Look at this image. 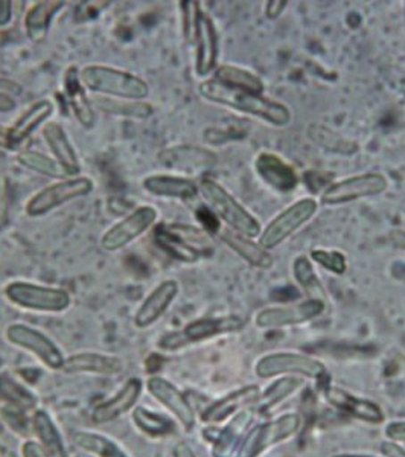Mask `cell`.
I'll list each match as a JSON object with an SVG mask.
<instances>
[{
	"instance_id": "obj_31",
	"label": "cell",
	"mask_w": 405,
	"mask_h": 457,
	"mask_svg": "<svg viewBox=\"0 0 405 457\" xmlns=\"http://www.w3.org/2000/svg\"><path fill=\"white\" fill-rule=\"evenodd\" d=\"M307 135L316 145L329 151V153H334V154L353 156L360 150L357 142L344 137L343 135H340L338 131L329 129L326 125L311 124L308 127Z\"/></svg>"
},
{
	"instance_id": "obj_51",
	"label": "cell",
	"mask_w": 405,
	"mask_h": 457,
	"mask_svg": "<svg viewBox=\"0 0 405 457\" xmlns=\"http://www.w3.org/2000/svg\"><path fill=\"white\" fill-rule=\"evenodd\" d=\"M172 457H197L195 452L186 442H178L174 450H172Z\"/></svg>"
},
{
	"instance_id": "obj_54",
	"label": "cell",
	"mask_w": 405,
	"mask_h": 457,
	"mask_svg": "<svg viewBox=\"0 0 405 457\" xmlns=\"http://www.w3.org/2000/svg\"><path fill=\"white\" fill-rule=\"evenodd\" d=\"M0 148L8 150V127L0 124Z\"/></svg>"
},
{
	"instance_id": "obj_34",
	"label": "cell",
	"mask_w": 405,
	"mask_h": 457,
	"mask_svg": "<svg viewBox=\"0 0 405 457\" xmlns=\"http://www.w3.org/2000/svg\"><path fill=\"white\" fill-rule=\"evenodd\" d=\"M94 103L104 113L115 114V116H122V118H133V120H146L154 112L153 105L145 101L107 98V96L96 95Z\"/></svg>"
},
{
	"instance_id": "obj_8",
	"label": "cell",
	"mask_w": 405,
	"mask_h": 457,
	"mask_svg": "<svg viewBox=\"0 0 405 457\" xmlns=\"http://www.w3.org/2000/svg\"><path fill=\"white\" fill-rule=\"evenodd\" d=\"M256 375L260 378L273 377H303L318 379L326 374V368L320 360L299 353H271L256 363Z\"/></svg>"
},
{
	"instance_id": "obj_1",
	"label": "cell",
	"mask_w": 405,
	"mask_h": 457,
	"mask_svg": "<svg viewBox=\"0 0 405 457\" xmlns=\"http://www.w3.org/2000/svg\"><path fill=\"white\" fill-rule=\"evenodd\" d=\"M198 92L202 98L208 99L211 103L226 105L241 113L255 116L276 127H285L291 122V110L279 101L267 98L264 95L250 94L238 88L227 87L213 79L202 81L198 86Z\"/></svg>"
},
{
	"instance_id": "obj_4",
	"label": "cell",
	"mask_w": 405,
	"mask_h": 457,
	"mask_svg": "<svg viewBox=\"0 0 405 457\" xmlns=\"http://www.w3.org/2000/svg\"><path fill=\"white\" fill-rule=\"evenodd\" d=\"M244 328V320L238 316L204 317L187 323L174 333L165 334L159 340L157 346L161 351L174 353L186 348L189 345L206 342L223 334L238 333Z\"/></svg>"
},
{
	"instance_id": "obj_39",
	"label": "cell",
	"mask_w": 405,
	"mask_h": 457,
	"mask_svg": "<svg viewBox=\"0 0 405 457\" xmlns=\"http://www.w3.org/2000/svg\"><path fill=\"white\" fill-rule=\"evenodd\" d=\"M302 386V379L299 377H284V378L276 381L275 385L267 389L264 395L260 394V400L256 401L258 411L260 413L273 411L276 405L281 404L288 396L293 395Z\"/></svg>"
},
{
	"instance_id": "obj_30",
	"label": "cell",
	"mask_w": 405,
	"mask_h": 457,
	"mask_svg": "<svg viewBox=\"0 0 405 457\" xmlns=\"http://www.w3.org/2000/svg\"><path fill=\"white\" fill-rule=\"evenodd\" d=\"M32 431L47 457H69L68 448L62 442L58 427L45 411H36L32 415Z\"/></svg>"
},
{
	"instance_id": "obj_17",
	"label": "cell",
	"mask_w": 405,
	"mask_h": 457,
	"mask_svg": "<svg viewBox=\"0 0 405 457\" xmlns=\"http://www.w3.org/2000/svg\"><path fill=\"white\" fill-rule=\"evenodd\" d=\"M180 293V286L174 279H167L151 291L150 295L142 302L135 314V325L139 329H146L159 322L165 312L171 308Z\"/></svg>"
},
{
	"instance_id": "obj_3",
	"label": "cell",
	"mask_w": 405,
	"mask_h": 457,
	"mask_svg": "<svg viewBox=\"0 0 405 457\" xmlns=\"http://www.w3.org/2000/svg\"><path fill=\"white\" fill-rule=\"evenodd\" d=\"M198 191L208 202L209 208L212 209L217 219L227 224V228L244 235L247 238L260 237V221L223 185H219L212 179H202L198 185Z\"/></svg>"
},
{
	"instance_id": "obj_33",
	"label": "cell",
	"mask_w": 405,
	"mask_h": 457,
	"mask_svg": "<svg viewBox=\"0 0 405 457\" xmlns=\"http://www.w3.org/2000/svg\"><path fill=\"white\" fill-rule=\"evenodd\" d=\"M213 79H217L219 83L224 84L227 87L238 88V90H244L250 94L264 95L265 86L262 79L255 73L238 68V66H232V64L219 66L213 72Z\"/></svg>"
},
{
	"instance_id": "obj_20",
	"label": "cell",
	"mask_w": 405,
	"mask_h": 457,
	"mask_svg": "<svg viewBox=\"0 0 405 457\" xmlns=\"http://www.w3.org/2000/svg\"><path fill=\"white\" fill-rule=\"evenodd\" d=\"M64 374H90L99 377H116L124 370L120 357L101 353H79L69 355L62 364Z\"/></svg>"
},
{
	"instance_id": "obj_49",
	"label": "cell",
	"mask_w": 405,
	"mask_h": 457,
	"mask_svg": "<svg viewBox=\"0 0 405 457\" xmlns=\"http://www.w3.org/2000/svg\"><path fill=\"white\" fill-rule=\"evenodd\" d=\"M381 453L384 457H405V448L401 447L395 442L385 441L381 445Z\"/></svg>"
},
{
	"instance_id": "obj_18",
	"label": "cell",
	"mask_w": 405,
	"mask_h": 457,
	"mask_svg": "<svg viewBox=\"0 0 405 457\" xmlns=\"http://www.w3.org/2000/svg\"><path fill=\"white\" fill-rule=\"evenodd\" d=\"M144 392V383L139 378L127 379L122 389L118 390L113 398L96 405L92 413L95 424H109L120 420V416L135 411L136 405L141 400Z\"/></svg>"
},
{
	"instance_id": "obj_19",
	"label": "cell",
	"mask_w": 405,
	"mask_h": 457,
	"mask_svg": "<svg viewBox=\"0 0 405 457\" xmlns=\"http://www.w3.org/2000/svg\"><path fill=\"white\" fill-rule=\"evenodd\" d=\"M325 400L337 411L357 418L360 421L369 424H381L384 421V411L374 401L360 398L335 386H327L325 389Z\"/></svg>"
},
{
	"instance_id": "obj_56",
	"label": "cell",
	"mask_w": 405,
	"mask_h": 457,
	"mask_svg": "<svg viewBox=\"0 0 405 457\" xmlns=\"http://www.w3.org/2000/svg\"><path fill=\"white\" fill-rule=\"evenodd\" d=\"M2 368H4V359L0 357V370H2Z\"/></svg>"
},
{
	"instance_id": "obj_43",
	"label": "cell",
	"mask_w": 405,
	"mask_h": 457,
	"mask_svg": "<svg viewBox=\"0 0 405 457\" xmlns=\"http://www.w3.org/2000/svg\"><path fill=\"white\" fill-rule=\"evenodd\" d=\"M180 10H182L183 36L187 43H194L195 38V29H197L198 16H200V2H180Z\"/></svg>"
},
{
	"instance_id": "obj_44",
	"label": "cell",
	"mask_w": 405,
	"mask_h": 457,
	"mask_svg": "<svg viewBox=\"0 0 405 457\" xmlns=\"http://www.w3.org/2000/svg\"><path fill=\"white\" fill-rule=\"evenodd\" d=\"M109 5L110 2H83V4H79V10H77V19L79 21L96 19L99 12Z\"/></svg>"
},
{
	"instance_id": "obj_9",
	"label": "cell",
	"mask_w": 405,
	"mask_h": 457,
	"mask_svg": "<svg viewBox=\"0 0 405 457\" xmlns=\"http://www.w3.org/2000/svg\"><path fill=\"white\" fill-rule=\"evenodd\" d=\"M5 336L11 345L34 355L47 370H62L66 355L58 348L57 343L42 331L23 323H14L6 328Z\"/></svg>"
},
{
	"instance_id": "obj_21",
	"label": "cell",
	"mask_w": 405,
	"mask_h": 457,
	"mask_svg": "<svg viewBox=\"0 0 405 457\" xmlns=\"http://www.w3.org/2000/svg\"><path fill=\"white\" fill-rule=\"evenodd\" d=\"M260 389L258 386L250 385L241 389L230 392L229 395L223 396L221 400L215 401L202 411V420L206 424H219L226 421L230 416L236 415L250 405L256 404L260 400Z\"/></svg>"
},
{
	"instance_id": "obj_48",
	"label": "cell",
	"mask_w": 405,
	"mask_h": 457,
	"mask_svg": "<svg viewBox=\"0 0 405 457\" xmlns=\"http://www.w3.org/2000/svg\"><path fill=\"white\" fill-rule=\"evenodd\" d=\"M21 457H47V454L43 452L38 442L28 439L21 445Z\"/></svg>"
},
{
	"instance_id": "obj_32",
	"label": "cell",
	"mask_w": 405,
	"mask_h": 457,
	"mask_svg": "<svg viewBox=\"0 0 405 457\" xmlns=\"http://www.w3.org/2000/svg\"><path fill=\"white\" fill-rule=\"evenodd\" d=\"M72 441L79 450L95 457H128L118 442L95 431H73Z\"/></svg>"
},
{
	"instance_id": "obj_11",
	"label": "cell",
	"mask_w": 405,
	"mask_h": 457,
	"mask_svg": "<svg viewBox=\"0 0 405 457\" xmlns=\"http://www.w3.org/2000/svg\"><path fill=\"white\" fill-rule=\"evenodd\" d=\"M389 180L381 172H364L348 177L340 182L331 183L322 194L323 204L338 206L346 203L359 202L361 198L376 197L385 193Z\"/></svg>"
},
{
	"instance_id": "obj_7",
	"label": "cell",
	"mask_w": 405,
	"mask_h": 457,
	"mask_svg": "<svg viewBox=\"0 0 405 457\" xmlns=\"http://www.w3.org/2000/svg\"><path fill=\"white\" fill-rule=\"evenodd\" d=\"M94 191V182L88 177H70L43 187L27 203L28 215L32 219L45 217L66 203L86 197Z\"/></svg>"
},
{
	"instance_id": "obj_22",
	"label": "cell",
	"mask_w": 405,
	"mask_h": 457,
	"mask_svg": "<svg viewBox=\"0 0 405 457\" xmlns=\"http://www.w3.org/2000/svg\"><path fill=\"white\" fill-rule=\"evenodd\" d=\"M42 135L53 153L54 159L58 162L64 174L68 177H79L81 163L62 125L58 122H47L43 125Z\"/></svg>"
},
{
	"instance_id": "obj_6",
	"label": "cell",
	"mask_w": 405,
	"mask_h": 457,
	"mask_svg": "<svg viewBox=\"0 0 405 457\" xmlns=\"http://www.w3.org/2000/svg\"><path fill=\"white\" fill-rule=\"evenodd\" d=\"M301 427V416L297 413H285L273 421L256 426L247 433L243 445L239 448L238 457H260L277 444L296 436Z\"/></svg>"
},
{
	"instance_id": "obj_5",
	"label": "cell",
	"mask_w": 405,
	"mask_h": 457,
	"mask_svg": "<svg viewBox=\"0 0 405 457\" xmlns=\"http://www.w3.org/2000/svg\"><path fill=\"white\" fill-rule=\"evenodd\" d=\"M4 295L12 305L29 312L57 314L66 312L72 305V297L68 291L34 282H10L4 288Z\"/></svg>"
},
{
	"instance_id": "obj_41",
	"label": "cell",
	"mask_w": 405,
	"mask_h": 457,
	"mask_svg": "<svg viewBox=\"0 0 405 457\" xmlns=\"http://www.w3.org/2000/svg\"><path fill=\"white\" fill-rule=\"evenodd\" d=\"M311 260L334 275L342 276L348 270V260L338 250L314 249L311 252Z\"/></svg>"
},
{
	"instance_id": "obj_42",
	"label": "cell",
	"mask_w": 405,
	"mask_h": 457,
	"mask_svg": "<svg viewBox=\"0 0 405 457\" xmlns=\"http://www.w3.org/2000/svg\"><path fill=\"white\" fill-rule=\"evenodd\" d=\"M2 420L5 421L6 426L10 427L11 430L16 431L17 435H29L32 430V420L28 421L25 411H21L19 407H12V405H5L2 411H0Z\"/></svg>"
},
{
	"instance_id": "obj_2",
	"label": "cell",
	"mask_w": 405,
	"mask_h": 457,
	"mask_svg": "<svg viewBox=\"0 0 405 457\" xmlns=\"http://www.w3.org/2000/svg\"><path fill=\"white\" fill-rule=\"evenodd\" d=\"M81 83L92 94L107 98L145 101L150 86L135 73L104 64H88L79 71Z\"/></svg>"
},
{
	"instance_id": "obj_13",
	"label": "cell",
	"mask_w": 405,
	"mask_h": 457,
	"mask_svg": "<svg viewBox=\"0 0 405 457\" xmlns=\"http://www.w3.org/2000/svg\"><path fill=\"white\" fill-rule=\"evenodd\" d=\"M145 387L148 394L157 403H161L185 430H194V427L197 424V415L182 390L178 389L176 385H172L169 379L159 377V375L146 379Z\"/></svg>"
},
{
	"instance_id": "obj_45",
	"label": "cell",
	"mask_w": 405,
	"mask_h": 457,
	"mask_svg": "<svg viewBox=\"0 0 405 457\" xmlns=\"http://www.w3.org/2000/svg\"><path fill=\"white\" fill-rule=\"evenodd\" d=\"M384 433L387 441L395 442V444L405 442V421L390 422L385 426Z\"/></svg>"
},
{
	"instance_id": "obj_26",
	"label": "cell",
	"mask_w": 405,
	"mask_h": 457,
	"mask_svg": "<svg viewBox=\"0 0 405 457\" xmlns=\"http://www.w3.org/2000/svg\"><path fill=\"white\" fill-rule=\"evenodd\" d=\"M255 411L244 409L230 420L213 442L212 457H234L243 445Z\"/></svg>"
},
{
	"instance_id": "obj_16",
	"label": "cell",
	"mask_w": 405,
	"mask_h": 457,
	"mask_svg": "<svg viewBox=\"0 0 405 457\" xmlns=\"http://www.w3.org/2000/svg\"><path fill=\"white\" fill-rule=\"evenodd\" d=\"M255 170L256 174L277 193H293L299 185L296 168L270 151H262L256 157Z\"/></svg>"
},
{
	"instance_id": "obj_55",
	"label": "cell",
	"mask_w": 405,
	"mask_h": 457,
	"mask_svg": "<svg viewBox=\"0 0 405 457\" xmlns=\"http://www.w3.org/2000/svg\"><path fill=\"white\" fill-rule=\"evenodd\" d=\"M331 457H375L372 454H355V453H340V454H334Z\"/></svg>"
},
{
	"instance_id": "obj_25",
	"label": "cell",
	"mask_w": 405,
	"mask_h": 457,
	"mask_svg": "<svg viewBox=\"0 0 405 457\" xmlns=\"http://www.w3.org/2000/svg\"><path fill=\"white\" fill-rule=\"evenodd\" d=\"M62 90H64V96H66L69 107L75 114V118L79 120V124L83 125L84 129H94L96 114H95L92 101L86 94V87L81 83V77H79L77 66H70L64 73Z\"/></svg>"
},
{
	"instance_id": "obj_28",
	"label": "cell",
	"mask_w": 405,
	"mask_h": 457,
	"mask_svg": "<svg viewBox=\"0 0 405 457\" xmlns=\"http://www.w3.org/2000/svg\"><path fill=\"white\" fill-rule=\"evenodd\" d=\"M219 238L223 243L229 245L236 255L241 256L245 262L253 265L256 269L267 270L273 267V256L269 250H265L260 243H255L253 239L247 238L244 235L235 232L232 228H221L219 232Z\"/></svg>"
},
{
	"instance_id": "obj_27",
	"label": "cell",
	"mask_w": 405,
	"mask_h": 457,
	"mask_svg": "<svg viewBox=\"0 0 405 457\" xmlns=\"http://www.w3.org/2000/svg\"><path fill=\"white\" fill-rule=\"evenodd\" d=\"M142 187L146 193L154 197L177 198L183 202H189L197 197V183L187 179V177L169 176V174H156V176L146 177L142 182Z\"/></svg>"
},
{
	"instance_id": "obj_12",
	"label": "cell",
	"mask_w": 405,
	"mask_h": 457,
	"mask_svg": "<svg viewBox=\"0 0 405 457\" xmlns=\"http://www.w3.org/2000/svg\"><path fill=\"white\" fill-rule=\"evenodd\" d=\"M159 219V211L154 206L144 204L128 213L125 219L113 224L103 235L101 245L107 252H118L131 245L133 241L145 234L148 228H153Z\"/></svg>"
},
{
	"instance_id": "obj_15",
	"label": "cell",
	"mask_w": 405,
	"mask_h": 457,
	"mask_svg": "<svg viewBox=\"0 0 405 457\" xmlns=\"http://www.w3.org/2000/svg\"><path fill=\"white\" fill-rule=\"evenodd\" d=\"M195 73L198 77H208L219 68V36L212 17L202 11L195 29Z\"/></svg>"
},
{
	"instance_id": "obj_23",
	"label": "cell",
	"mask_w": 405,
	"mask_h": 457,
	"mask_svg": "<svg viewBox=\"0 0 405 457\" xmlns=\"http://www.w3.org/2000/svg\"><path fill=\"white\" fill-rule=\"evenodd\" d=\"M161 161L165 167L171 170L202 171L217 165L219 157L212 151L202 146L180 145L163 151Z\"/></svg>"
},
{
	"instance_id": "obj_40",
	"label": "cell",
	"mask_w": 405,
	"mask_h": 457,
	"mask_svg": "<svg viewBox=\"0 0 405 457\" xmlns=\"http://www.w3.org/2000/svg\"><path fill=\"white\" fill-rule=\"evenodd\" d=\"M293 271H294L297 284L307 291L310 299H318V301L325 302L326 293L323 290L322 282L316 275V270L312 267L311 261L308 260V256L296 258L294 265H293Z\"/></svg>"
},
{
	"instance_id": "obj_53",
	"label": "cell",
	"mask_w": 405,
	"mask_h": 457,
	"mask_svg": "<svg viewBox=\"0 0 405 457\" xmlns=\"http://www.w3.org/2000/svg\"><path fill=\"white\" fill-rule=\"evenodd\" d=\"M390 239H392V243H393L395 247L405 252V230H401V228L392 230L390 232Z\"/></svg>"
},
{
	"instance_id": "obj_52",
	"label": "cell",
	"mask_w": 405,
	"mask_h": 457,
	"mask_svg": "<svg viewBox=\"0 0 405 457\" xmlns=\"http://www.w3.org/2000/svg\"><path fill=\"white\" fill-rule=\"evenodd\" d=\"M16 109V99L8 95H0V113H10Z\"/></svg>"
},
{
	"instance_id": "obj_29",
	"label": "cell",
	"mask_w": 405,
	"mask_h": 457,
	"mask_svg": "<svg viewBox=\"0 0 405 457\" xmlns=\"http://www.w3.org/2000/svg\"><path fill=\"white\" fill-rule=\"evenodd\" d=\"M66 5L62 0H40L29 8L25 16V31L32 43L46 40L54 17Z\"/></svg>"
},
{
	"instance_id": "obj_47",
	"label": "cell",
	"mask_w": 405,
	"mask_h": 457,
	"mask_svg": "<svg viewBox=\"0 0 405 457\" xmlns=\"http://www.w3.org/2000/svg\"><path fill=\"white\" fill-rule=\"evenodd\" d=\"M23 92L21 84L16 83L14 79L0 77V95H8V96H19Z\"/></svg>"
},
{
	"instance_id": "obj_37",
	"label": "cell",
	"mask_w": 405,
	"mask_h": 457,
	"mask_svg": "<svg viewBox=\"0 0 405 457\" xmlns=\"http://www.w3.org/2000/svg\"><path fill=\"white\" fill-rule=\"evenodd\" d=\"M0 400L6 405L19 407L21 411H37V398L25 386L17 383L16 379L0 375Z\"/></svg>"
},
{
	"instance_id": "obj_24",
	"label": "cell",
	"mask_w": 405,
	"mask_h": 457,
	"mask_svg": "<svg viewBox=\"0 0 405 457\" xmlns=\"http://www.w3.org/2000/svg\"><path fill=\"white\" fill-rule=\"evenodd\" d=\"M54 103L51 99H40L29 107L21 118L8 129V150H14L27 142L37 129L46 124L53 116Z\"/></svg>"
},
{
	"instance_id": "obj_35",
	"label": "cell",
	"mask_w": 405,
	"mask_h": 457,
	"mask_svg": "<svg viewBox=\"0 0 405 457\" xmlns=\"http://www.w3.org/2000/svg\"><path fill=\"white\" fill-rule=\"evenodd\" d=\"M156 245L161 250H165L171 258L185 262V264H194L202 258L200 250L187 245L185 239L177 237L176 234H172L171 230L167 228V224H163L161 228H157Z\"/></svg>"
},
{
	"instance_id": "obj_50",
	"label": "cell",
	"mask_w": 405,
	"mask_h": 457,
	"mask_svg": "<svg viewBox=\"0 0 405 457\" xmlns=\"http://www.w3.org/2000/svg\"><path fill=\"white\" fill-rule=\"evenodd\" d=\"M12 19V2L0 0V28L6 27Z\"/></svg>"
},
{
	"instance_id": "obj_10",
	"label": "cell",
	"mask_w": 405,
	"mask_h": 457,
	"mask_svg": "<svg viewBox=\"0 0 405 457\" xmlns=\"http://www.w3.org/2000/svg\"><path fill=\"white\" fill-rule=\"evenodd\" d=\"M318 203L314 198H301L299 202L291 204L284 212L279 213L270 224L260 232V245L265 250H273L290 238L303 224L316 215Z\"/></svg>"
},
{
	"instance_id": "obj_14",
	"label": "cell",
	"mask_w": 405,
	"mask_h": 457,
	"mask_svg": "<svg viewBox=\"0 0 405 457\" xmlns=\"http://www.w3.org/2000/svg\"><path fill=\"white\" fill-rule=\"evenodd\" d=\"M325 312V302L318 299H308L301 303L281 305V307L265 308L258 312L256 325L262 329H279L294 327L314 320Z\"/></svg>"
},
{
	"instance_id": "obj_36",
	"label": "cell",
	"mask_w": 405,
	"mask_h": 457,
	"mask_svg": "<svg viewBox=\"0 0 405 457\" xmlns=\"http://www.w3.org/2000/svg\"><path fill=\"white\" fill-rule=\"evenodd\" d=\"M133 422L144 435L153 439L169 436L174 431V424L168 418L154 413L146 407H136L133 411Z\"/></svg>"
},
{
	"instance_id": "obj_46",
	"label": "cell",
	"mask_w": 405,
	"mask_h": 457,
	"mask_svg": "<svg viewBox=\"0 0 405 457\" xmlns=\"http://www.w3.org/2000/svg\"><path fill=\"white\" fill-rule=\"evenodd\" d=\"M286 5H288L286 0H269L265 4V16L270 21H276L285 11Z\"/></svg>"
},
{
	"instance_id": "obj_38",
	"label": "cell",
	"mask_w": 405,
	"mask_h": 457,
	"mask_svg": "<svg viewBox=\"0 0 405 457\" xmlns=\"http://www.w3.org/2000/svg\"><path fill=\"white\" fill-rule=\"evenodd\" d=\"M17 162L21 163V167L27 168L29 171L51 177V179H60V180H62V177H68L54 157L46 156V154H43L40 151H21L17 154Z\"/></svg>"
}]
</instances>
